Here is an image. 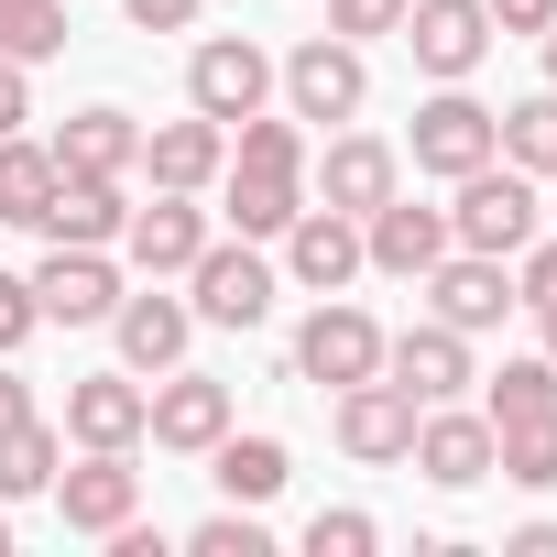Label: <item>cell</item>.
<instances>
[{"mask_svg":"<svg viewBox=\"0 0 557 557\" xmlns=\"http://www.w3.org/2000/svg\"><path fill=\"white\" fill-rule=\"evenodd\" d=\"M329 34H339V45H372V34H405V0H329Z\"/></svg>","mask_w":557,"mask_h":557,"instance_id":"obj_35","label":"cell"},{"mask_svg":"<svg viewBox=\"0 0 557 557\" xmlns=\"http://www.w3.org/2000/svg\"><path fill=\"white\" fill-rule=\"evenodd\" d=\"M383 372L416 394V405H448L459 383H470V339L448 329V318H426V329H405V339H383Z\"/></svg>","mask_w":557,"mask_h":557,"instance_id":"obj_18","label":"cell"},{"mask_svg":"<svg viewBox=\"0 0 557 557\" xmlns=\"http://www.w3.org/2000/svg\"><path fill=\"white\" fill-rule=\"evenodd\" d=\"M437 251H459V240H448V208L383 197V208L361 219V262H372V273H394V285H416V273H426Z\"/></svg>","mask_w":557,"mask_h":557,"instance_id":"obj_13","label":"cell"},{"mask_svg":"<svg viewBox=\"0 0 557 557\" xmlns=\"http://www.w3.org/2000/svg\"><path fill=\"white\" fill-rule=\"evenodd\" d=\"M121 12H132V34H186L197 0H121Z\"/></svg>","mask_w":557,"mask_h":557,"instance_id":"obj_39","label":"cell"},{"mask_svg":"<svg viewBox=\"0 0 557 557\" xmlns=\"http://www.w3.org/2000/svg\"><path fill=\"white\" fill-rule=\"evenodd\" d=\"M121 219H132V197H121V175H55V197H45V240H88V251H110L121 240Z\"/></svg>","mask_w":557,"mask_h":557,"instance_id":"obj_20","label":"cell"},{"mask_svg":"<svg viewBox=\"0 0 557 557\" xmlns=\"http://www.w3.org/2000/svg\"><path fill=\"white\" fill-rule=\"evenodd\" d=\"M535 45H546V88H557V23H546V34H535Z\"/></svg>","mask_w":557,"mask_h":557,"instance_id":"obj_43","label":"cell"},{"mask_svg":"<svg viewBox=\"0 0 557 557\" xmlns=\"http://www.w3.org/2000/svg\"><path fill=\"white\" fill-rule=\"evenodd\" d=\"M492 132H503V164H524V175H557V88H535V99L492 110Z\"/></svg>","mask_w":557,"mask_h":557,"instance_id":"obj_29","label":"cell"},{"mask_svg":"<svg viewBox=\"0 0 557 557\" xmlns=\"http://www.w3.org/2000/svg\"><path fill=\"white\" fill-rule=\"evenodd\" d=\"M307 208V175H262V164H230V230L240 240H285Z\"/></svg>","mask_w":557,"mask_h":557,"instance_id":"obj_24","label":"cell"},{"mask_svg":"<svg viewBox=\"0 0 557 557\" xmlns=\"http://www.w3.org/2000/svg\"><path fill=\"white\" fill-rule=\"evenodd\" d=\"M230 132H240V164H262V175H307V132H296V121L251 110V121H230Z\"/></svg>","mask_w":557,"mask_h":557,"instance_id":"obj_32","label":"cell"},{"mask_svg":"<svg viewBox=\"0 0 557 557\" xmlns=\"http://www.w3.org/2000/svg\"><path fill=\"white\" fill-rule=\"evenodd\" d=\"M437 492H481L492 481V416H459V405H426L416 416V448H405Z\"/></svg>","mask_w":557,"mask_h":557,"instance_id":"obj_14","label":"cell"},{"mask_svg":"<svg viewBox=\"0 0 557 557\" xmlns=\"http://www.w3.org/2000/svg\"><path fill=\"white\" fill-rule=\"evenodd\" d=\"M405 45H416V66L448 88V77H470V66L492 55V12H481V0H405Z\"/></svg>","mask_w":557,"mask_h":557,"instance_id":"obj_12","label":"cell"},{"mask_svg":"<svg viewBox=\"0 0 557 557\" xmlns=\"http://www.w3.org/2000/svg\"><path fill=\"white\" fill-rule=\"evenodd\" d=\"M285 273H296V285L307 296H339L350 285V273H361V219H339V208H296V230H285Z\"/></svg>","mask_w":557,"mask_h":557,"instance_id":"obj_16","label":"cell"},{"mask_svg":"<svg viewBox=\"0 0 557 557\" xmlns=\"http://www.w3.org/2000/svg\"><path fill=\"white\" fill-rule=\"evenodd\" d=\"M208 459H219V492H230V503H273V492H285V470H296L285 437H219Z\"/></svg>","mask_w":557,"mask_h":557,"instance_id":"obj_27","label":"cell"},{"mask_svg":"<svg viewBox=\"0 0 557 557\" xmlns=\"http://www.w3.org/2000/svg\"><path fill=\"white\" fill-rule=\"evenodd\" d=\"M481 12H492V34H546L557 0H481Z\"/></svg>","mask_w":557,"mask_h":557,"instance_id":"obj_38","label":"cell"},{"mask_svg":"<svg viewBox=\"0 0 557 557\" xmlns=\"http://www.w3.org/2000/svg\"><path fill=\"white\" fill-rule=\"evenodd\" d=\"M535 318H546V361H557V307H535Z\"/></svg>","mask_w":557,"mask_h":557,"instance_id":"obj_44","label":"cell"},{"mask_svg":"<svg viewBox=\"0 0 557 557\" xmlns=\"http://www.w3.org/2000/svg\"><path fill=\"white\" fill-rule=\"evenodd\" d=\"M394 197V143H372V132H339L329 143V164H318V208H339V219H372Z\"/></svg>","mask_w":557,"mask_h":557,"instance_id":"obj_19","label":"cell"},{"mask_svg":"<svg viewBox=\"0 0 557 557\" xmlns=\"http://www.w3.org/2000/svg\"><path fill=\"white\" fill-rule=\"evenodd\" d=\"M0 416H34V394H23V372H12V350H0Z\"/></svg>","mask_w":557,"mask_h":557,"instance_id":"obj_41","label":"cell"},{"mask_svg":"<svg viewBox=\"0 0 557 557\" xmlns=\"http://www.w3.org/2000/svg\"><path fill=\"white\" fill-rule=\"evenodd\" d=\"M372 546H383V524H372V513H350V503L307 524V557H372Z\"/></svg>","mask_w":557,"mask_h":557,"instance_id":"obj_34","label":"cell"},{"mask_svg":"<svg viewBox=\"0 0 557 557\" xmlns=\"http://www.w3.org/2000/svg\"><path fill=\"white\" fill-rule=\"evenodd\" d=\"M273 99V55L251 45V34H219V45H197V66H186V110H208L219 132L230 121H251Z\"/></svg>","mask_w":557,"mask_h":557,"instance_id":"obj_5","label":"cell"},{"mask_svg":"<svg viewBox=\"0 0 557 557\" xmlns=\"http://www.w3.org/2000/svg\"><path fill=\"white\" fill-rule=\"evenodd\" d=\"M121 251H132L143 273H186V262L208 251V208H197V197H175V186H153V208H132V219H121Z\"/></svg>","mask_w":557,"mask_h":557,"instance_id":"obj_17","label":"cell"},{"mask_svg":"<svg viewBox=\"0 0 557 557\" xmlns=\"http://www.w3.org/2000/svg\"><path fill=\"white\" fill-rule=\"evenodd\" d=\"M143 164H153V186H175V197H197L219 164H230V132L197 110V121H164V132H143Z\"/></svg>","mask_w":557,"mask_h":557,"instance_id":"obj_22","label":"cell"},{"mask_svg":"<svg viewBox=\"0 0 557 557\" xmlns=\"http://www.w3.org/2000/svg\"><path fill=\"white\" fill-rule=\"evenodd\" d=\"M55 45H66V0H0V55L45 66Z\"/></svg>","mask_w":557,"mask_h":557,"instance_id":"obj_31","label":"cell"},{"mask_svg":"<svg viewBox=\"0 0 557 557\" xmlns=\"http://www.w3.org/2000/svg\"><path fill=\"white\" fill-rule=\"evenodd\" d=\"M55 459H66V437H55L45 416H0V503L55 492Z\"/></svg>","mask_w":557,"mask_h":557,"instance_id":"obj_25","label":"cell"},{"mask_svg":"<svg viewBox=\"0 0 557 557\" xmlns=\"http://www.w3.org/2000/svg\"><path fill=\"white\" fill-rule=\"evenodd\" d=\"M285 99H296V121H361V99H372V66H361V45H339V34H318V45H296L285 66Z\"/></svg>","mask_w":557,"mask_h":557,"instance_id":"obj_4","label":"cell"},{"mask_svg":"<svg viewBox=\"0 0 557 557\" xmlns=\"http://www.w3.org/2000/svg\"><path fill=\"white\" fill-rule=\"evenodd\" d=\"M0 557H12V513H0Z\"/></svg>","mask_w":557,"mask_h":557,"instance_id":"obj_45","label":"cell"},{"mask_svg":"<svg viewBox=\"0 0 557 557\" xmlns=\"http://www.w3.org/2000/svg\"><path fill=\"white\" fill-rule=\"evenodd\" d=\"M34 121V88H23V55H0V132Z\"/></svg>","mask_w":557,"mask_h":557,"instance_id":"obj_40","label":"cell"},{"mask_svg":"<svg viewBox=\"0 0 557 557\" xmlns=\"http://www.w3.org/2000/svg\"><path fill=\"white\" fill-rule=\"evenodd\" d=\"M143 405H153V394H143L132 372H88V383L66 394V437H77V448H132V437H143Z\"/></svg>","mask_w":557,"mask_h":557,"instance_id":"obj_21","label":"cell"},{"mask_svg":"<svg viewBox=\"0 0 557 557\" xmlns=\"http://www.w3.org/2000/svg\"><path fill=\"white\" fill-rule=\"evenodd\" d=\"M481 416H492V426H513V416H557V361H503L492 394H481Z\"/></svg>","mask_w":557,"mask_h":557,"instance_id":"obj_30","label":"cell"},{"mask_svg":"<svg viewBox=\"0 0 557 557\" xmlns=\"http://www.w3.org/2000/svg\"><path fill=\"white\" fill-rule=\"evenodd\" d=\"M416 285H426V307L459 329V339H481V329H503V307H513V273L492 262V251H437L426 273H416Z\"/></svg>","mask_w":557,"mask_h":557,"instance_id":"obj_11","label":"cell"},{"mask_svg":"<svg viewBox=\"0 0 557 557\" xmlns=\"http://www.w3.org/2000/svg\"><path fill=\"white\" fill-rule=\"evenodd\" d=\"M45 329V307H34V273H0V350H23Z\"/></svg>","mask_w":557,"mask_h":557,"instance_id":"obj_37","label":"cell"},{"mask_svg":"<svg viewBox=\"0 0 557 557\" xmlns=\"http://www.w3.org/2000/svg\"><path fill=\"white\" fill-rule=\"evenodd\" d=\"M186 546H197V557H273V535H262V503H230V513H208Z\"/></svg>","mask_w":557,"mask_h":557,"instance_id":"obj_33","label":"cell"},{"mask_svg":"<svg viewBox=\"0 0 557 557\" xmlns=\"http://www.w3.org/2000/svg\"><path fill=\"white\" fill-rule=\"evenodd\" d=\"M132 164H143L132 110H77V121L55 132V175H132Z\"/></svg>","mask_w":557,"mask_h":557,"instance_id":"obj_23","label":"cell"},{"mask_svg":"<svg viewBox=\"0 0 557 557\" xmlns=\"http://www.w3.org/2000/svg\"><path fill=\"white\" fill-rule=\"evenodd\" d=\"M55 513H66V535H110V524H132V513H143V470H132V448H88L77 470H55Z\"/></svg>","mask_w":557,"mask_h":557,"instance_id":"obj_10","label":"cell"},{"mask_svg":"<svg viewBox=\"0 0 557 557\" xmlns=\"http://www.w3.org/2000/svg\"><path fill=\"white\" fill-rule=\"evenodd\" d=\"M383 372V329L361 318V307H339V296H318V318L296 329V383H372Z\"/></svg>","mask_w":557,"mask_h":557,"instance_id":"obj_7","label":"cell"},{"mask_svg":"<svg viewBox=\"0 0 557 557\" xmlns=\"http://www.w3.org/2000/svg\"><path fill=\"white\" fill-rule=\"evenodd\" d=\"M186 285H197V318H208V329H262V318H273V262H262L251 240H208V251L186 262Z\"/></svg>","mask_w":557,"mask_h":557,"instance_id":"obj_3","label":"cell"},{"mask_svg":"<svg viewBox=\"0 0 557 557\" xmlns=\"http://www.w3.org/2000/svg\"><path fill=\"white\" fill-rule=\"evenodd\" d=\"M143 437H153V448L208 459V448L230 437V383H219V372H164V383H153V405H143Z\"/></svg>","mask_w":557,"mask_h":557,"instance_id":"obj_9","label":"cell"},{"mask_svg":"<svg viewBox=\"0 0 557 557\" xmlns=\"http://www.w3.org/2000/svg\"><path fill=\"white\" fill-rule=\"evenodd\" d=\"M492 470L524 481V492H557V416H513V426H492Z\"/></svg>","mask_w":557,"mask_h":557,"instance_id":"obj_28","label":"cell"},{"mask_svg":"<svg viewBox=\"0 0 557 557\" xmlns=\"http://www.w3.org/2000/svg\"><path fill=\"white\" fill-rule=\"evenodd\" d=\"M535 219H546L535 175L492 153V164H470V175H459V208H448V240H459V251H492V262H513V251L535 240Z\"/></svg>","mask_w":557,"mask_h":557,"instance_id":"obj_1","label":"cell"},{"mask_svg":"<svg viewBox=\"0 0 557 557\" xmlns=\"http://www.w3.org/2000/svg\"><path fill=\"white\" fill-rule=\"evenodd\" d=\"M34 307H45V329H99V318L121 307L110 251H88V240H45V262H34Z\"/></svg>","mask_w":557,"mask_h":557,"instance_id":"obj_2","label":"cell"},{"mask_svg":"<svg viewBox=\"0 0 557 557\" xmlns=\"http://www.w3.org/2000/svg\"><path fill=\"white\" fill-rule=\"evenodd\" d=\"M503 557H557V524H524V535H513Z\"/></svg>","mask_w":557,"mask_h":557,"instance_id":"obj_42","label":"cell"},{"mask_svg":"<svg viewBox=\"0 0 557 557\" xmlns=\"http://www.w3.org/2000/svg\"><path fill=\"white\" fill-rule=\"evenodd\" d=\"M110 329H121V372H175L186 339H197V307H175V296H164V273H153L143 296L110 307Z\"/></svg>","mask_w":557,"mask_h":557,"instance_id":"obj_15","label":"cell"},{"mask_svg":"<svg viewBox=\"0 0 557 557\" xmlns=\"http://www.w3.org/2000/svg\"><path fill=\"white\" fill-rule=\"evenodd\" d=\"M492 153H503L492 110H481V99L448 77V88L416 110V175H448V186H459V175H470V164H492Z\"/></svg>","mask_w":557,"mask_h":557,"instance_id":"obj_6","label":"cell"},{"mask_svg":"<svg viewBox=\"0 0 557 557\" xmlns=\"http://www.w3.org/2000/svg\"><path fill=\"white\" fill-rule=\"evenodd\" d=\"M45 197H55V143L0 132V219H12V230H34V219H45Z\"/></svg>","mask_w":557,"mask_h":557,"instance_id":"obj_26","label":"cell"},{"mask_svg":"<svg viewBox=\"0 0 557 557\" xmlns=\"http://www.w3.org/2000/svg\"><path fill=\"white\" fill-rule=\"evenodd\" d=\"M513 307H557V240H524L513 251Z\"/></svg>","mask_w":557,"mask_h":557,"instance_id":"obj_36","label":"cell"},{"mask_svg":"<svg viewBox=\"0 0 557 557\" xmlns=\"http://www.w3.org/2000/svg\"><path fill=\"white\" fill-rule=\"evenodd\" d=\"M416 394L394 383V372H372V383H339V448L361 459V470H394L405 448H416Z\"/></svg>","mask_w":557,"mask_h":557,"instance_id":"obj_8","label":"cell"}]
</instances>
